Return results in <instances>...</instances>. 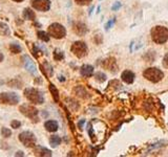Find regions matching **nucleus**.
I'll return each instance as SVG.
<instances>
[{
  "mask_svg": "<svg viewBox=\"0 0 168 157\" xmlns=\"http://www.w3.org/2000/svg\"><path fill=\"white\" fill-rule=\"evenodd\" d=\"M151 39L157 44H164L168 40V28L163 25H157L151 30Z\"/></svg>",
  "mask_w": 168,
  "mask_h": 157,
  "instance_id": "nucleus-1",
  "label": "nucleus"
},
{
  "mask_svg": "<svg viewBox=\"0 0 168 157\" xmlns=\"http://www.w3.org/2000/svg\"><path fill=\"white\" fill-rule=\"evenodd\" d=\"M24 96L30 101V103L36 105H41L44 103V96L41 91H39L36 88H25Z\"/></svg>",
  "mask_w": 168,
  "mask_h": 157,
  "instance_id": "nucleus-2",
  "label": "nucleus"
},
{
  "mask_svg": "<svg viewBox=\"0 0 168 157\" xmlns=\"http://www.w3.org/2000/svg\"><path fill=\"white\" fill-rule=\"evenodd\" d=\"M143 77H145L146 80L149 81L151 83H158L161 80H163L164 73L162 70H160L159 68L156 67H150L144 70Z\"/></svg>",
  "mask_w": 168,
  "mask_h": 157,
  "instance_id": "nucleus-3",
  "label": "nucleus"
},
{
  "mask_svg": "<svg viewBox=\"0 0 168 157\" xmlns=\"http://www.w3.org/2000/svg\"><path fill=\"white\" fill-rule=\"evenodd\" d=\"M19 111L22 113L24 116L28 117L30 120H32V122L38 123L39 118H38V110L36 109L34 106L28 104H23L19 107Z\"/></svg>",
  "mask_w": 168,
  "mask_h": 157,
  "instance_id": "nucleus-4",
  "label": "nucleus"
},
{
  "mask_svg": "<svg viewBox=\"0 0 168 157\" xmlns=\"http://www.w3.org/2000/svg\"><path fill=\"white\" fill-rule=\"evenodd\" d=\"M48 35L55 39H63L66 36V30L62 24L59 23H53L48 26L47 30Z\"/></svg>",
  "mask_w": 168,
  "mask_h": 157,
  "instance_id": "nucleus-5",
  "label": "nucleus"
},
{
  "mask_svg": "<svg viewBox=\"0 0 168 157\" xmlns=\"http://www.w3.org/2000/svg\"><path fill=\"white\" fill-rule=\"evenodd\" d=\"M19 140L23 144V146L28 148H34L36 146V136L30 131H24L19 134Z\"/></svg>",
  "mask_w": 168,
  "mask_h": 157,
  "instance_id": "nucleus-6",
  "label": "nucleus"
},
{
  "mask_svg": "<svg viewBox=\"0 0 168 157\" xmlns=\"http://www.w3.org/2000/svg\"><path fill=\"white\" fill-rule=\"evenodd\" d=\"M70 50L77 58H84L87 55V46L82 41H77L74 43L70 47Z\"/></svg>",
  "mask_w": 168,
  "mask_h": 157,
  "instance_id": "nucleus-7",
  "label": "nucleus"
},
{
  "mask_svg": "<svg viewBox=\"0 0 168 157\" xmlns=\"http://www.w3.org/2000/svg\"><path fill=\"white\" fill-rule=\"evenodd\" d=\"M19 103V96L14 92H2L0 93V104L3 105H17Z\"/></svg>",
  "mask_w": 168,
  "mask_h": 157,
  "instance_id": "nucleus-8",
  "label": "nucleus"
},
{
  "mask_svg": "<svg viewBox=\"0 0 168 157\" xmlns=\"http://www.w3.org/2000/svg\"><path fill=\"white\" fill-rule=\"evenodd\" d=\"M30 3L35 10L40 11V12H47L50 8V0H32Z\"/></svg>",
  "mask_w": 168,
  "mask_h": 157,
  "instance_id": "nucleus-9",
  "label": "nucleus"
},
{
  "mask_svg": "<svg viewBox=\"0 0 168 157\" xmlns=\"http://www.w3.org/2000/svg\"><path fill=\"white\" fill-rule=\"evenodd\" d=\"M22 60H23V66H24L25 69L28 70L30 73H32V75L36 73L37 68H36V65H35V63H34V61L32 60L28 55L23 56Z\"/></svg>",
  "mask_w": 168,
  "mask_h": 157,
  "instance_id": "nucleus-10",
  "label": "nucleus"
},
{
  "mask_svg": "<svg viewBox=\"0 0 168 157\" xmlns=\"http://www.w3.org/2000/svg\"><path fill=\"white\" fill-rule=\"evenodd\" d=\"M73 30L76 35L78 36H84L88 32V28L84 23L82 22H76L73 25Z\"/></svg>",
  "mask_w": 168,
  "mask_h": 157,
  "instance_id": "nucleus-11",
  "label": "nucleus"
},
{
  "mask_svg": "<svg viewBox=\"0 0 168 157\" xmlns=\"http://www.w3.org/2000/svg\"><path fill=\"white\" fill-rule=\"evenodd\" d=\"M34 153H35V155H37V156H42V157L52 156V152H50V150L44 147H41V146H35V147H34Z\"/></svg>",
  "mask_w": 168,
  "mask_h": 157,
  "instance_id": "nucleus-12",
  "label": "nucleus"
},
{
  "mask_svg": "<svg viewBox=\"0 0 168 157\" xmlns=\"http://www.w3.org/2000/svg\"><path fill=\"white\" fill-rule=\"evenodd\" d=\"M135 73L133 71H130V70H125L121 75V79L126 84H133V81H135Z\"/></svg>",
  "mask_w": 168,
  "mask_h": 157,
  "instance_id": "nucleus-13",
  "label": "nucleus"
},
{
  "mask_svg": "<svg viewBox=\"0 0 168 157\" xmlns=\"http://www.w3.org/2000/svg\"><path fill=\"white\" fill-rule=\"evenodd\" d=\"M80 73L82 77H90L91 75H94V67L91 65H83L80 69Z\"/></svg>",
  "mask_w": 168,
  "mask_h": 157,
  "instance_id": "nucleus-14",
  "label": "nucleus"
},
{
  "mask_svg": "<svg viewBox=\"0 0 168 157\" xmlns=\"http://www.w3.org/2000/svg\"><path fill=\"white\" fill-rule=\"evenodd\" d=\"M103 66L106 68V69L108 70H113V73H116L117 71V64H116V61L113 58H109V59H107V60L104 61V63H103Z\"/></svg>",
  "mask_w": 168,
  "mask_h": 157,
  "instance_id": "nucleus-15",
  "label": "nucleus"
},
{
  "mask_svg": "<svg viewBox=\"0 0 168 157\" xmlns=\"http://www.w3.org/2000/svg\"><path fill=\"white\" fill-rule=\"evenodd\" d=\"M44 128L48 132H56L59 126H58V123L56 120H47V122H45Z\"/></svg>",
  "mask_w": 168,
  "mask_h": 157,
  "instance_id": "nucleus-16",
  "label": "nucleus"
},
{
  "mask_svg": "<svg viewBox=\"0 0 168 157\" xmlns=\"http://www.w3.org/2000/svg\"><path fill=\"white\" fill-rule=\"evenodd\" d=\"M41 70L43 71V73H44L46 77H52L53 75V67L50 65V63L48 62H44L42 65H41Z\"/></svg>",
  "mask_w": 168,
  "mask_h": 157,
  "instance_id": "nucleus-17",
  "label": "nucleus"
},
{
  "mask_svg": "<svg viewBox=\"0 0 168 157\" xmlns=\"http://www.w3.org/2000/svg\"><path fill=\"white\" fill-rule=\"evenodd\" d=\"M23 18L26 20H35L36 15L34 11H32L30 8H24L23 10Z\"/></svg>",
  "mask_w": 168,
  "mask_h": 157,
  "instance_id": "nucleus-18",
  "label": "nucleus"
},
{
  "mask_svg": "<svg viewBox=\"0 0 168 157\" xmlns=\"http://www.w3.org/2000/svg\"><path fill=\"white\" fill-rule=\"evenodd\" d=\"M11 30L8 24L0 21V35L1 36H10Z\"/></svg>",
  "mask_w": 168,
  "mask_h": 157,
  "instance_id": "nucleus-19",
  "label": "nucleus"
},
{
  "mask_svg": "<svg viewBox=\"0 0 168 157\" xmlns=\"http://www.w3.org/2000/svg\"><path fill=\"white\" fill-rule=\"evenodd\" d=\"M50 91L52 93V95H53L54 101L56 103L59 102V91H58V89L56 88V86L54 84H50Z\"/></svg>",
  "mask_w": 168,
  "mask_h": 157,
  "instance_id": "nucleus-20",
  "label": "nucleus"
},
{
  "mask_svg": "<svg viewBox=\"0 0 168 157\" xmlns=\"http://www.w3.org/2000/svg\"><path fill=\"white\" fill-rule=\"evenodd\" d=\"M9 48H10V51L12 52L13 55H17V54H20V52L22 51V48H21L20 45L15 44V43H12V44H10Z\"/></svg>",
  "mask_w": 168,
  "mask_h": 157,
  "instance_id": "nucleus-21",
  "label": "nucleus"
},
{
  "mask_svg": "<svg viewBox=\"0 0 168 157\" xmlns=\"http://www.w3.org/2000/svg\"><path fill=\"white\" fill-rule=\"evenodd\" d=\"M76 93H77V95L80 97H83V99H85L86 96H87V91L85 90V88L82 87V86H78L77 88H75V90H74Z\"/></svg>",
  "mask_w": 168,
  "mask_h": 157,
  "instance_id": "nucleus-22",
  "label": "nucleus"
},
{
  "mask_svg": "<svg viewBox=\"0 0 168 157\" xmlns=\"http://www.w3.org/2000/svg\"><path fill=\"white\" fill-rule=\"evenodd\" d=\"M50 144L53 148H56L61 144V138L58 135H53L50 138Z\"/></svg>",
  "mask_w": 168,
  "mask_h": 157,
  "instance_id": "nucleus-23",
  "label": "nucleus"
},
{
  "mask_svg": "<svg viewBox=\"0 0 168 157\" xmlns=\"http://www.w3.org/2000/svg\"><path fill=\"white\" fill-rule=\"evenodd\" d=\"M37 36L43 42H48V41H50V35H48V32H43V30H39V32H37Z\"/></svg>",
  "mask_w": 168,
  "mask_h": 157,
  "instance_id": "nucleus-24",
  "label": "nucleus"
},
{
  "mask_svg": "<svg viewBox=\"0 0 168 157\" xmlns=\"http://www.w3.org/2000/svg\"><path fill=\"white\" fill-rule=\"evenodd\" d=\"M8 85H9V86H10V87L21 88V86H22V83H21L19 80H17V79H13V80L9 81V82H8Z\"/></svg>",
  "mask_w": 168,
  "mask_h": 157,
  "instance_id": "nucleus-25",
  "label": "nucleus"
},
{
  "mask_svg": "<svg viewBox=\"0 0 168 157\" xmlns=\"http://www.w3.org/2000/svg\"><path fill=\"white\" fill-rule=\"evenodd\" d=\"M54 59H55L56 61H62L63 59H64V54H63V51H61V50L59 49H55V51H54Z\"/></svg>",
  "mask_w": 168,
  "mask_h": 157,
  "instance_id": "nucleus-26",
  "label": "nucleus"
},
{
  "mask_svg": "<svg viewBox=\"0 0 168 157\" xmlns=\"http://www.w3.org/2000/svg\"><path fill=\"white\" fill-rule=\"evenodd\" d=\"M95 79L98 81L99 83H103L106 80V75L105 73H101V71H98V73H95Z\"/></svg>",
  "mask_w": 168,
  "mask_h": 157,
  "instance_id": "nucleus-27",
  "label": "nucleus"
},
{
  "mask_svg": "<svg viewBox=\"0 0 168 157\" xmlns=\"http://www.w3.org/2000/svg\"><path fill=\"white\" fill-rule=\"evenodd\" d=\"M1 135H2L4 138H8V137H10L11 135H12V131H11L9 128L3 127L2 129H1Z\"/></svg>",
  "mask_w": 168,
  "mask_h": 157,
  "instance_id": "nucleus-28",
  "label": "nucleus"
},
{
  "mask_svg": "<svg viewBox=\"0 0 168 157\" xmlns=\"http://www.w3.org/2000/svg\"><path fill=\"white\" fill-rule=\"evenodd\" d=\"M32 50H33V55L35 56L36 58H39V56L42 55V52H41V50L39 49V48L36 46V45H34L33 48H32Z\"/></svg>",
  "mask_w": 168,
  "mask_h": 157,
  "instance_id": "nucleus-29",
  "label": "nucleus"
},
{
  "mask_svg": "<svg viewBox=\"0 0 168 157\" xmlns=\"http://www.w3.org/2000/svg\"><path fill=\"white\" fill-rule=\"evenodd\" d=\"M11 127L14 128V129H18V128L21 127V123L19 122V120H12V123H11Z\"/></svg>",
  "mask_w": 168,
  "mask_h": 157,
  "instance_id": "nucleus-30",
  "label": "nucleus"
},
{
  "mask_svg": "<svg viewBox=\"0 0 168 157\" xmlns=\"http://www.w3.org/2000/svg\"><path fill=\"white\" fill-rule=\"evenodd\" d=\"M115 22H116V19H115V18H113V20H109V21H108V22L105 24V30H111V28L113 26V24H115Z\"/></svg>",
  "mask_w": 168,
  "mask_h": 157,
  "instance_id": "nucleus-31",
  "label": "nucleus"
},
{
  "mask_svg": "<svg viewBox=\"0 0 168 157\" xmlns=\"http://www.w3.org/2000/svg\"><path fill=\"white\" fill-rule=\"evenodd\" d=\"M75 1H76V3L79 5H86V4H88V3L91 2L93 0H75Z\"/></svg>",
  "mask_w": 168,
  "mask_h": 157,
  "instance_id": "nucleus-32",
  "label": "nucleus"
},
{
  "mask_svg": "<svg viewBox=\"0 0 168 157\" xmlns=\"http://www.w3.org/2000/svg\"><path fill=\"white\" fill-rule=\"evenodd\" d=\"M121 6H122V4H121L120 1H116V2L113 4V6H111V11H118Z\"/></svg>",
  "mask_w": 168,
  "mask_h": 157,
  "instance_id": "nucleus-33",
  "label": "nucleus"
},
{
  "mask_svg": "<svg viewBox=\"0 0 168 157\" xmlns=\"http://www.w3.org/2000/svg\"><path fill=\"white\" fill-rule=\"evenodd\" d=\"M163 63L164 65H165L166 67L168 68V52L165 55V57H164V60H163Z\"/></svg>",
  "mask_w": 168,
  "mask_h": 157,
  "instance_id": "nucleus-34",
  "label": "nucleus"
},
{
  "mask_svg": "<svg viewBox=\"0 0 168 157\" xmlns=\"http://www.w3.org/2000/svg\"><path fill=\"white\" fill-rule=\"evenodd\" d=\"M85 124V120H81L80 122L78 123V127H79V129L80 130H82L83 129V125Z\"/></svg>",
  "mask_w": 168,
  "mask_h": 157,
  "instance_id": "nucleus-35",
  "label": "nucleus"
},
{
  "mask_svg": "<svg viewBox=\"0 0 168 157\" xmlns=\"http://www.w3.org/2000/svg\"><path fill=\"white\" fill-rule=\"evenodd\" d=\"M15 156H24V154H23L22 151H18V152L15 154Z\"/></svg>",
  "mask_w": 168,
  "mask_h": 157,
  "instance_id": "nucleus-36",
  "label": "nucleus"
},
{
  "mask_svg": "<svg viewBox=\"0 0 168 157\" xmlns=\"http://www.w3.org/2000/svg\"><path fill=\"white\" fill-rule=\"evenodd\" d=\"M3 58H4V57H3V55L1 54V52H0V63H1V62L3 61Z\"/></svg>",
  "mask_w": 168,
  "mask_h": 157,
  "instance_id": "nucleus-37",
  "label": "nucleus"
},
{
  "mask_svg": "<svg viewBox=\"0 0 168 157\" xmlns=\"http://www.w3.org/2000/svg\"><path fill=\"white\" fill-rule=\"evenodd\" d=\"M59 81H60V82H64V81H65V79H64V77H59Z\"/></svg>",
  "mask_w": 168,
  "mask_h": 157,
  "instance_id": "nucleus-38",
  "label": "nucleus"
},
{
  "mask_svg": "<svg viewBox=\"0 0 168 157\" xmlns=\"http://www.w3.org/2000/svg\"><path fill=\"white\" fill-rule=\"evenodd\" d=\"M94 8H94V6H91V8H90V10H89V12H88V13H89V15H91V13H93V11H94Z\"/></svg>",
  "mask_w": 168,
  "mask_h": 157,
  "instance_id": "nucleus-39",
  "label": "nucleus"
},
{
  "mask_svg": "<svg viewBox=\"0 0 168 157\" xmlns=\"http://www.w3.org/2000/svg\"><path fill=\"white\" fill-rule=\"evenodd\" d=\"M13 1H15V2H22L23 0H13Z\"/></svg>",
  "mask_w": 168,
  "mask_h": 157,
  "instance_id": "nucleus-40",
  "label": "nucleus"
},
{
  "mask_svg": "<svg viewBox=\"0 0 168 157\" xmlns=\"http://www.w3.org/2000/svg\"><path fill=\"white\" fill-rule=\"evenodd\" d=\"M97 10H98V11H97V14H99V13H100V6H98V8H97Z\"/></svg>",
  "mask_w": 168,
  "mask_h": 157,
  "instance_id": "nucleus-41",
  "label": "nucleus"
}]
</instances>
